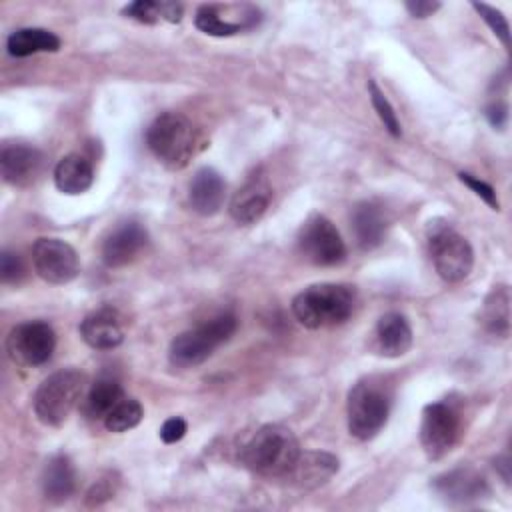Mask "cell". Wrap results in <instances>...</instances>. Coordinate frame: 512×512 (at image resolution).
<instances>
[{"label":"cell","instance_id":"obj_1","mask_svg":"<svg viewBox=\"0 0 512 512\" xmlns=\"http://www.w3.org/2000/svg\"><path fill=\"white\" fill-rule=\"evenodd\" d=\"M298 454L300 446L290 428L264 424L240 448V462L260 476L284 478Z\"/></svg>","mask_w":512,"mask_h":512},{"label":"cell","instance_id":"obj_2","mask_svg":"<svg viewBox=\"0 0 512 512\" xmlns=\"http://www.w3.org/2000/svg\"><path fill=\"white\" fill-rule=\"evenodd\" d=\"M354 302L356 294L348 284H312L294 296L292 314L302 326L318 330L348 320L354 310Z\"/></svg>","mask_w":512,"mask_h":512},{"label":"cell","instance_id":"obj_3","mask_svg":"<svg viewBox=\"0 0 512 512\" xmlns=\"http://www.w3.org/2000/svg\"><path fill=\"white\" fill-rule=\"evenodd\" d=\"M196 130L192 122L178 112H164L152 120L146 130V144L154 158L168 170H182L196 154Z\"/></svg>","mask_w":512,"mask_h":512},{"label":"cell","instance_id":"obj_4","mask_svg":"<svg viewBox=\"0 0 512 512\" xmlns=\"http://www.w3.org/2000/svg\"><path fill=\"white\" fill-rule=\"evenodd\" d=\"M392 394L384 380L364 378L356 382L346 400L348 432L358 440L374 438L388 422Z\"/></svg>","mask_w":512,"mask_h":512},{"label":"cell","instance_id":"obj_5","mask_svg":"<svg viewBox=\"0 0 512 512\" xmlns=\"http://www.w3.org/2000/svg\"><path fill=\"white\" fill-rule=\"evenodd\" d=\"M234 314H218L196 328L178 334L168 348V360L176 368H194L206 362L236 332Z\"/></svg>","mask_w":512,"mask_h":512},{"label":"cell","instance_id":"obj_6","mask_svg":"<svg viewBox=\"0 0 512 512\" xmlns=\"http://www.w3.org/2000/svg\"><path fill=\"white\" fill-rule=\"evenodd\" d=\"M86 388V376L76 368H64L40 382L32 406L36 418L52 428L62 426L78 406Z\"/></svg>","mask_w":512,"mask_h":512},{"label":"cell","instance_id":"obj_7","mask_svg":"<svg viewBox=\"0 0 512 512\" xmlns=\"http://www.w3.org/2000/svg\"><path fill=\"white\" fill-rule=\"evenodd\" d=\"M428 250L432 264L446 282L464 280L474 266V252L470 242L446 224H434L428 232Z\"/></svg>","mask_w":512,"mask_h":512},{"label":"cell","instance_id":"obj_8","mask_svg":"<svg viewBox=\"0 0 512 512\" xmlns=\"http://www.w3.org/2000/svg\"><path fill=\"white\" fill-rule=\"evenodd\" d=\"M56 348V334L48 322L30 320L14 326L6 338V352L14 364L42 366Z\"/></svg>","mask_w":512,"mask_h":512},{"label":"cell","instance_id":"obj_9","mask_svg":"<svg viewBox=\"0 0 512 512\" xmlns=\"http://www.w3.org/2000/svg\"><path fill=\"white\" fill-rule=\"evenodd\" d=\"M460 438V416L446 402L426 404L420 422V444L430 460L446 456Z\"/></svg>","mask_w":512,"mask_h":512},{"label":"cell","instance_id":"obj_10","mask_svg":"<svg viewBox=\"0 0 512 512\" xmlns=\"http://www.w3.org/2000/svg\"><path fill=\"white\" fill-rule=\"evenodd\" d=\"M298 248L302 256L316 266H334L346 256L338 228L322 214H314L304 222L298 234Z\"/></svg>","mask_w":512,"mask_h":512},{"label":"cell","instance_id":"obj_11","mask_svg":"<svg viewBox=\"0 0 512 512\" xmlns=\"http://www.w3.org/2000/svg\"><path fill=\"white\" fill-rule=\"evenodd\" d=\"M32 264L48 284H68L80 272L76 250L60 238H38L32 246Z\"/></svg>","mask_w":512,"mask_h":512},{"label":"cell","instance_id":"obj_12","mask_svg":"<svg viewBox=\"0 0 512 512\" xmlns=\"http://www.w3.org/2000/svg\"><path fill=\"white\" fill-rule=\"evenodd\" d=\"M260 12L248 4H204L196 10L194 24L208 36H234L242 30L256 26Z\"/></svg>","mask_w":512,"mask_h":512},{"label":"cell","instance_id":"obj_13","mask_svg":"<svg viewBox=\"0 0 512 512\" xmlns=\"http://www.w3.org/2000/svg\"><path fill=\"white\" fill-rule=\"evenodd\" d=\"M432 488L444 502L452 506H468L490 496L486 478L470 466H460L436 476L432 480Z\"/></svg>","mask_w":512,"mask_h":512},{"label":"cell","instance_id":"obj_14","mask_svg":"<svg viewBox=\"0 0 512 512\" xmlns=\"http://www.w3.org/2000/svg\"><path fill=\"white\" fill-rule=\"evenodd\" d=\"M44 170V154L30 144H6L0 152V172L6 184L26 188Z\"/></svg>","mask_w":512,"mask_h":512},{"label":"cell","instance_id":"obj_15","mask_svg":"<svg viewBox=\"0 0 512 512\" xmlns=\"http://www.w3.org/2000/svg\"><path fill=\"white\" fill-rule=\"evenodd\" d=\"M148 244V232L140 222L128 220L118 224L102 242V260L108 268L130 264Z\"/></svg>","mask_w":512,"mask_h":512},{"label":"cell","instance_id":"obj_16","mask_svg":"<svg viewBox=\"0 0 512 512\" xmlns=\"http://www.w3.org/2000/svg\"><path fill=\"white\" fill-rule=\"evenodd\" d=\"M272 188L264 176H250L232 196L228 212L242 226L256 224L268 210Z\"/></svg>","mask_w":512,"mask_h":512},{"label":"cell","instance_id":"obj_17","mask_svg":"<svg viewBox=\"0 0 512 512\" xmlns=\"http://www.w3.org/2000/svg\"><path fill=\"white\" fill-rule=\"evenodd\" d=\"M336 472H338V458L332 456L330 452L300 450L296 462L292 464V468L284 478H288L290 484H294L296 488L312 490L326 484Z\"/></svg>","mask_w":512,"mask_h":512},{"label":"cell","instance_id":"obj_18","mask_svg":"<svg viewBox=\"0 0 512 512\" xmlns=\"http://www.w3.org/2000/svg\"><path fill=\"white\" fill-rule=\"evenodd\" d=\"M82 340L96 350H112L124 340L122 322L116 310L100 308L80 322Z\"/></svg>","mask_w":512,"mask_h":512},{"label":"cell","instance_id":"obj_19","mask_svg":"<svg viewBox=\"0 0 512 512\" xmlns=\"http://www.w3.org/2000/svg\"><path fill=\"white\" fill-rule=\"evenodd\" d=\"M226 182L214 168H200L188 188V200L194 212L200 216L216 214L224 204Z\"/></svg>","mask_w":512,"mask_h":512},{"label":"cell","instance_id":"obj_20","mask_svg":"<svg viewBox=\"0 0 512 512\" xmlns=\"http://www.w3.org/2000/svg\"><path fill=\"white\" fill-rule=\"evenodd\" d=\"M350 220L356 244L362 250H372L384 242L388 232V216L382 206L374 202H360L354 206Z\"/></svg>","mask_w":512,"mask_h":512},{"label":"cell","instance_id":"obj_21","mask_svg":"<svg viewBox=\"0 0 512 512\" xmlns=\"http://www.w3.org/2000/svg\"><path fill=\"white\" fill-rule=\"evenodd\" d=\"M374 338H376L378 352L388 358L404 356L412 348V340H414L412 328L406 316L400 312H388L380 316L374 330Z\"/></svg>","mask_w":512,"mask_h":512},{"label":"cell","instance_id":"obj_22","mask_svg":"<svg viewBox=\"0 0 512 512\" xmlns=\"http://www.w3.org/2000/svg\"><path fill=\"white\" fill-rule=\"evenodd\" d=\"M76 470L66 454L52 456L42 470V492L50 502H64L74 494Z\"/></svg>","mask_w":512,"mask_h":512},{"label":"cell","instance_id":"obj_23","mask_svg":"<svg viewBox=\"0 0 512 512\" xmlns=\"http://www.w3.org/2000/svg\"><path fill=\"white\" fill-rule=\"evenodd\" d=\"M94 182V168L82 154H66L54 168V184L60 192L76 196L86 192Z\"/></svg>","mask_w":512,"mask_h":512},{"label":"cell","instance_id":"obj_24","mask_svg":"<svg viewBox=\"0 0 512 512\" xmlns=\"http://www.w3.org/2000/svg\"><path fill=\"white\" fill-rule=\"evenodd\" d=\"M480 324L490 336H510V290L508 286H494L484 298L480 310Z\"/></svg>","mask_w":512,"mask_h":512},{"label":"cell","instance_id":"obj_25","mask_svg":"<svg viewBox=\"0 0 512 512\" xmlns=\"http://www.w3.org/2000/svg\"><path fill=\"white\" fill-rule=\"evenodd\" d=\"M60 38L46 28H18L6 40V50L14 58L32 56L38 52H56Z\"/></svg>","mask_w":512,"mask_h":512},{"label":"cell","instance_id":"obj_26","mask_svg":"<svg viewBox=\"0 0 512 512\" xmlns=\"http://www.w3.org/2000/svg\"><path fill=\"white\" fill-rule=\"evenodd\" d=\"M124 398V390L118 380L110 376L98 378L86 394V414L90 418H106L108 412Z\"/></svg>","mask_w":512,"mask_h":512},{"label":"cell","instance_id":"obj_27","mask_svg":"<svg viewBox=\"0 0 512 512\" xmlns=\"http://www.w3.org/2000/svg\"><path fill=\"white\" fill-rule=\"evenodd\" d=\"M122 14L138 20L142 24H154L158 20L180 22L182 18V4L176 2H154V0H136L122 8Z\"/></svg>","mask_w":512,"mask_h":512},{"label":"cell","instance_id":"obj_28","mask_svg":"<svg viewBox=\"0 0 512 512\" xmlns=\"http://www.w3.org/2000/svg\"><path fill=\"white\" fill-rule=\"evenodd\" d=\"M144 418V410L142 404L134 398H122L104 418V426L110 432H126L134 426L140 424V420Z\"/></svg>","mask_w":512,"mask_h":512},{"label":"cell","instance_id":"obj_29","mask_svg":"<svg viewBox=\"0 0 512 512\" xmlns=\"http://www.w3.org/2000/svg\"><path fill=\"white\" fill-rule=\"evenodd\" d=\"M368 94H370V100H372V106L380 118V122L384 124V128L394 136L398 138L402 134V128H400V120L392 108V104L388 102V98L384 96V92L378 88V84L374 80L368 82Z\"/></svg>","mask_w":512,"mask_h":512},{"label":"cell","instance_id":"obj_30","mask_svg":"<svg viewBox=\"0 0 512 512\" xmlns=\"http://www.w3.org/2000/svg\"><path fill=\"white\" fill-rule=\"evenodd\" d=\"M472 8L490 26L494 36L504 44V48H510V26H508L506 16L500 10H496V8H492V6L484 4V2H472Z\"/></svg>","mask_w":512,"mask_h":512},{"label":"cell","instance_id":"obj_31","mask_svg":"<svg viewBox=\"0 0 512 512\" xmlns=\"http://www.w3.org/2000/svg\"><path fill=\"white\" fill-rule=\"evenodd\" d=\"M458 178H460V182L466 184L476 196H480L492 210H500V202H498V198H496V190H494L488 182H484V180H480V178H476V176H472V174H468V172H460Z\"/></svg>","mask_w":512,"mask_h":512},{"label":"cell","instance_id":"obj_32","mask_svg":"<svg viewBox=\"0 0 512 512\" xmlns=\"http://www.w3.org/2000/svg\"><path fill=\"white\" fill-rule=\"evenodd\" d=\"M116 488H118V480L112 474L96 480L90 486V490L86 492V504L88 506H98V504L110 500L116 494Z\"/></svg>","mask_w":512,"mask_h":512},{"label":"cell","instance_id":"obj_33","mask_svg":"<svg viewBox=\"0 0 512 512\" xmlns=\"http://www.w3.org/2000/svg\"><path fill=\"white\" fill-rule=\"evenodd\" d=\"M0 276L4 284H14L20 282V278L24 276V262L16 252L4 250L0 256Z\"/></svg>","mask_w":512,"mask_h":512},{"label":"cell","instance_id":"obj_34","mask_svg":"<svg viewBox=\"0 0 512 512\" xmlns=\"http://www.w3.org/2000/svg\"><path fill=\"white\" fill-rule=\"evenodd\" d=\"M186 420L180 418V416H172L168 418L162 428H160V438L164 444H174V442H180L184 436H186Z\"/></svg>","mask_w":512,"mask_h":512},{"label":"cell","instance_id":"obj_35","mask_svg":"<svg viewBox=\"0 0 512 512\" xmlns=\"http://www.w3.org/2000/svg\"><path fill=\"white\" fill-rule=\"evenodd\" d=\"M484 114H486L488 122H490L494 128L502 130V128L506 126V122H508V104L494 100V102H490V104L486 106V112H484Z\"/></svg>","mask_w":512,"mask_h":512},{"label":"cell","instance_id":"obj_36","mask_svg":"<svg viewBox=\"0 0 512 512\" xmlns=\"http://www.w3.org/2000/svg\"><path fill=\"white\" fill-rule=\"evenodd\" d=\"M404 6H406V10L410 12V16H414V18H428V16H432V14L440 8V2L408 0Z\"/></svg>","mask_w":512,"mask_h":512},{"label":"cell","instance_id":"obj_37","mask_svg":"<svg viewBox=\"0 0 512 512\" xmlns=\"http://www.w3.org/2000/svg\"><path fill=\"white\" fill-rule=\"evenodd\" d=\"M494 468L500 472L502 480H504L506 484H510V458H508L506 454H502V456H498V458L494 460Z\"/></svg>","mask_w":512,"mask_h":512}]
</instances>
